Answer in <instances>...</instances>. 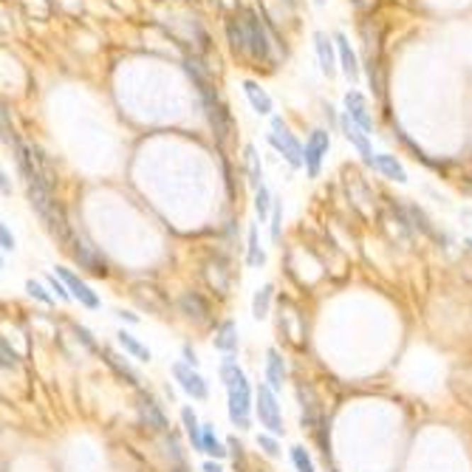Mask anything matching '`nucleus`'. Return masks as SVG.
<instances>
[{
    "label": "nucleus",
    "mask_w": 472,
    "mask_h": 472,
    "mask_svg": "<svg viewBox=\"0 0 472 472\" xmlns=\"http://www.w3.org/2000/svg\"><path fill=\"white\" fill-rule=\"evenodd\" d=\"M314 6H325V0H314Z\"/></svg>",
    "instance_id": "de8ad7c7"
},
{
    "label": "nucleus",
    "mask_w": 472,
    "mask_h": 472,
    "mask_svg": "<svg viewBox=\"0 0 472 472\" xmlns=\"http://www.w3.org/2000/svg\"><path fill=\"white\" fill-rule=\"evenodd\" d=\"M0 243H3V252H14V235L9 232V227H6V224L0 227Z\"/></svg>",
    "instance_id": "58836bf2"
},
{
    "label": "nucleus",
    "mask_w": 472,
    "mask_h": 472,
    "mask_svg": "<svg viewBox=\"0 0 472 472\" xmlns=\"http://www.w3.org/2000/svg\"><path fill=\"white\" fill-rule=\"evenodd\" d=\"M325 119H328V122H331L334 128L339 125V122H337V113H334V108H331V105H325Z\"/></svg>",
    "instance_id": "c03bdc74"
},
{
    "label": "nucleus",
    "mask_w": 472,
    "mask_h": 472,
    "mask_svg": "<svg viewBox=\"0 0 472 472\" xmlns=\"http://www.w3.org/2000/svg\"><path fill=\"white\" fill-rule=\"evenodd\" d=\"M181 425H184V433L193 444V453H204V425L198 422L193 408H181Z\"/></svg>",
    "instance_id": "412c9836"
},
{
    "label": "nucleus",
    "mask_w": 472,
    "mask_h": 472,
    "mask_svg": "<svg viewBox=\"0 0 472 472\" xmlns=\"http://www.w3.org/2000/svg\"><path fill=\"white\" fill-rule=\"evenodd\" d=\"M271 207H274V198H271L269 187L263 184L260 190H254V215L260 221H266V218H271Z\"/></svg>",
    "instance_id": "c85d7f7f"
},
{
    "label": "nucleus",
    "mask_w": 472,
    "mask_h": 472,
    "mask_svg": "<svg viewBox=\"0 0 472 472\" xmlns=\"http://www.w3.org/2000/svg\"><path fill=\"white\" fill-rule=\"evenodd\" d=\"M373 170H379L385 179H390V181H396V184H408V170H405V164H402L396 156H390V153H376Z\"/></svg>",
    "instance_id": "6ab92c4d"
},
{
    "label": "nucleus",
    "mask_w": 472,
    "mask_h": 472,
    "mask_svg": "<svg viewBox=\"0 0 472 472\" xmlns=\"http://www.w3.org/2000/svg\"><path fill=\"white\" fill-rule=\"evenodd\" d=\"M164 444H167V456H170V461L173 464H179V461H184V453H181V444H179V439L170 433L167 439H164Z\"/></svg>",
    "instance_id": "e433bc0d"
},
{
    "label": "nucleus",
    "mask_w": 472,
    "mask_h": 472,
    "mask_svg": "<svg viewBox=\"0 0 472 472\" xmlns=\"http://www.w3.org/2000/svg\"><path fill=\"white\" fill-rule=\"evenodd\" d=\"M334 40H337V54H339V68H342V74H345L351 82H359V60H356V51L351 48V40H348L342 31H337Z\"/></svg>",
    "instance_id": "2eb2a0df"
},
{
    "label": "nucleus",
    "mask_w": 472,
    "mask_h": 472,
    "mask_svg": "<svg viewBox=\"0 0 472 472\" xmlns=\"http://www.w3.org/2000/svg\"><path fill=\"white\" fill-rule=\"evenodd\" d=\"M254 416L260 422V427H266V433L271 436H283V410L277 405V393L269 385H257L254 390Z\"/></svg>",
    "instance_id": "20e7f679"
},
{
    "label": "nucleus",
    "mask_w": 472,
    "mask_h": 472,
    "mask_svg": "<svg viewBox=\"0 0 472 472\" xmlns=\"http://www.w3.org/2000/svg\"><path fill=\"white\" fill-rule=\"evenodd\" d=\"M0 187H3V196L11 193V187H9V173H0Z\"/></svg>",
    "instance_id": "a18cd8bd"
},
{
    "label": "nucleus",
    "mask_w": 472,
    "mask_h": 472,
    "mask_svg": "<svg viewBox=\"0 0 472 472\" xmlns=\"http://www.w3.org/2000/svg\"><path fill=\"white\" fill-rule=\"evenodd\" d=\"M269 145L288 162V167H294V170H300V167H305V147L294 139V133L288 130V125L280 119V116H271V133H269Z\"/></svg>",
    "instance_id": "7ed1b4c3"
},
{
    "label": "nucleus",
    "mask_w": 472,
    "mask_h": 472,
    "mask_svg": "<svg viewBox=\"0 0 472 472\" xmlns=\"http://www.w3.org/2000/svg\"><path fill=\"white\" fill-rule=\"evenodd\" d=\"M173 376H176L179 388H181L190 399H196V402L210 399V385H207V379L198 373V368H193V365H187V362H173Z\"/></svg>",
    "instance_id": "423d86ee"
},
{
    "label": "nucleus",
    "mask_w": 472,
    "mask_h": 472,
    "mask_svg": "<svg viewBox=\"0 0 472 472\" xmlns=\"http://www.w3.org/2000/svg\"><path fill=\"white\" fill-rule=\"evenodd\" d=\"M71 254H74V260L79 263V269H85L88 274H94V277H105V274H108V266H105V260L99 257V252H96L91 243H85L79 235L71 237Z\"/></svg>",
    "instance_id": "1a4fd4ad"
},
{
    "label": "nucleus",
    "mask_w": 472,
    "mask_h": 472,
    "mask_svg": "<svg viewBox=\"0 0 472 472\" xmlns=\"http://www.w3.org/2000/svg\"><path fill=\"white\" fill-rule=\"evenodd\" d=\"M187 74H190L193 82L198 85V94H201L207 119H210V125H213V130H215V139H218V142H227V136H230V111H227L224 102L218 99V91L210 85L207 74H204L196 62H187Z\"/></svg>",
    "instance_id": "f03ea898"
},
{
    "label": "nucleus",
    "mask_w": 472,
    "mask_h": 472,
    "mask_svg": "<svg viewBox=\"0 0 472 472\" xmlns=\"http://www.w3.org/2000/svg\"><path fill=\"white\" fill-rule=\"evenodd\" d=\"M181 354H184V362L187 365H193V368H198V354H196V348L190 345V342H184V348H181Z\"/></svg>",
    "instance_id": "ea45409f"
},
{
    "label": "nucleus",
    "mask_w": 472,
    "mask_h": 472,
    "mask_svg": "<svg viewBox=\"0 0 472 472\" xmlns=\"http://www.w3.org/2000/svg\"><path fill=\"white\" fill-rule=\"evenodd\" d=\"M243 162H246V176H249V187L252 190H260L263 187V164H260V156L252 145L243 147Z\"/></svg>",
    "instance_id": "b1692460"
},
{
    "label": "nucleus",
    "mask_w": 472,
    "mask_h": 472,
    "mask_svg": "<svg viewBox=\"0 0 472 472\" xmlns=\"http://www.w3.org/2000/svg\"><path fill=\"white\" fill-rule=\"evenodd\" d=\"M65 286H68V291H71V297L79 303V305H85V308H91V311H96L99 305H102V300H99V294L79 277V274H74L71 269H65V266H57V271H54Z\"/></svg>",
    "instance_id": "6e6552de"
},
{
    "label": "nucleus",
    "mask_w": 472,
    "mask_h": 472,
    "mask_svg": "<svg viewBox=\"0 0 472 472\" xmlns=\"http://www.w3.org/2000/svg\"><path fill=\"white\" fill-rule=\"evenodd\" d=\"M133 297H136V303H139L142 308H147V311L164 317V311H167V300H164V294L156 291L153 286H136V288H133Z\"/></svg>",
    "instance_id": "aec40b11"
},
{
    "label": "nucleus",
    "mask_w": 472,
    "mask_h": 472,
    "mask_svg": "<svg viewBox=\"0 0 472 472\" xmlns=\"http://www.w3.org/2000/svg\"><path fill=\"white\" fill-rule=\"evenodd\" d=\"M257 447H260L269 459H280V444H277V439H274L271 433H260V436H257Z\"/></svg>",
    "instance_id": "72a5a7b5"
},
{
    "label": "nucleus",
    "mask_w": 472,
    "mask_h": 472,
    "mask_svg": "<svg viewBox=\"0 0 472 472\" xmlns=\"http://www.w3.org/2000/svg\"><path fill=\"white\" fill-rule=\"evenodd\" d=\"M240 17H243V26H246V45H249L246 54L252 60H257V62L271 60V43H269V34H266L257 11L254 9H243Z\"/></svg>",
    "instance_id": "39448f33"
},
{
    "label": "nucleus",
    "mask_w": 472,
    "mask_h": 472,
    "mask_svg": "<svg viewBox=\"0 0 472 472\" xmlns=\"http://www.w3.org/2000/svg\"><path fill=\"white\" fill-rule=\"evenodd\" d=\"M410 218H413V227H419L425 235L439 237V235H436V230H433V224H430V218L425 215V210H419V207H410Z\"/></svg>",
    "instance_id": "f704fd0d"
},
{
    "label": "nucleus",
    "mask_w": 472,
    "mask_h": 472,
    "mask_svg": "<svg viewBox=\"0 0 472 472\" xmlns=\"http://www.w3.org/2000/svg\"><path fill=\"white\" fill-rule=\"evenodd\" d=\"M227 37H230V45L235 48V51H249V45H246V26H243V17L240 14H232L230 20H227Z\"/></svg>",
    "instance_id": "a878e982"
},
{
    "label": "nucleus",
    "mask_w": 472,
    "mask_h": 472,
    "mask_svg": "<svg viewBox=\"0 0 472 472\" xmlns=\"http://www.w3.org/2000/svg\"><path fill=\"white\" fill-rule=\"evenodd\" d=\"M240 85H243V94H246V99H249L252 111H254L257 116H271L274 102H271V96L266 94V88H263L260 82H254V79H243Z\"/></svg>",
    "instance_id": "f3484780"
},
{
    "label": "nucleus",
    "mask_w": 472,
    "mask_h": 472,
    "mask_svg": "<svg viewBox=\"0 0 472 472\" xmlns=\"http://www.w3.org/2000/svg\"><path fill=\"white\" fill-rule=\"evenodd\" d=\"M271 297H274V286H271V283H266V286H260V288L254 291V297H252V317H254V320H266V317H269Z\"/></svg>",
    "instance_id": "393cba45"
},
{
    "label": "nucleus",
    "mask_w": 472,
    "mask_h": 472,
    "mask_svg": "<svg viewBox=\"0 0 472 472\" xmlns=\"http://www.w3.org/2000/svg\"><path fill=\"white\" fill-rule=\"evenodd\" d=\"M45 283H48V288H51V291H54V294H57L62 303L74 300V297H71V291H68V286H65V283H62L57 274H48V277H45Z\"/></svg>",
    "instance_id": "c9c22d12"
},
{
    "label": "nucleus",
    "mask_w": 472,
    "mask_h": 472,
    "mask_svg": "<svg viewBox=\"0 0 472 472\" xmlns=\"http://www.w3.org/2000/svg\"><path fill=\"white\" fill-rule=\"evenodd\" d=\"M213 345H215V351H221V354H235L237 351V325L232 322V320H224V322L215 328Z\"/></svg>",
    "instance_id": "4be33fe9"
},
{
    "label": "nucleus",
    "mask_w": 472,
    "mask_h": 472,
    "mask_svg": "<svg viewBox=\"0 0 472 472\" xmlns=\"http://www.w3.org/2000/svg\"><path fill=\"white\" fill-rule=\"evenodd\" d=\"M345 113H348L365 133L373 130V116L368 113V99H365L359 91H354V88L345 94Z\"/></svg>",
    "instance_id": "4468645a"
},
{
    "label": "nucleus",
    "mask_w": 472,
    "mask_h": 472,
    "mask_svg": "<svg viewBox=\"0 0 472 472\" xmlns=\"http://www.w3.org/2000/svg\"><path fill=\"white\" fill-rule=\"evenodd\" d=\"M246 263L252 269H260L266 263V252L260 249V240H257V227L252 224L249 227V243H246Z\"/></svg>",
    "instance_id": "cd10ccee"
},
{
    "label": "nucleus",
    "mask_w": 472,
    "mask_h": 472,
    "mask_svg": "<svg viewBox=\"0 0 472 472\" xmlns=\"http://www.w3.org/2000/svg\"><path fill=\"white\" fill-rule=\"evenodd\" d=\"M291 464H294L297 472H317L314 470L311 456H308V450H305L303 444H294V447H291Z\"/></svg>",
    "instance_id": "c756f323"
},
{
    "label": "nucleus",
    "mask_w": 472,
    "mask_h": 472,
    "mask_svg": "<svg viewBox=\"0 0 472 472\" xmlns=\"http://www.w3.org/2000/svg\"><path fill=\"white\" fill-rule=\"evenodd\" d=\"M464 243H467V246L472 249V237H464Z\"/></svg>",
    "instance_id": "09e8293b"
},
{
    "label": "nucleus",
    "mask_w": 472,
    "mask_h": 472,
    "mask_svg": "<svg viewBox=\"0 0 472 472\" xmlns=\"http://www.w3.org/2000/svg\"><path fill=\"white\" fill-rule=\"evenodd\" d=\"M102 359H105V365L125 382V385H130V388H139V373H136V368L125 359V356H119L116 351H111V348H102Z\"/></svg>",
    "instance_id": "a211bd4d"
},
{
    "label": "nucleus",
    "mask_w": 472,
    "mask_h": 472,
    "mask_svg": "<svg viewBox=\"0 0 472 472\" xmlns=\"http://www.w3.org/2000/svg\"><path fill=\"white\" fill-rule=\"evenodd\" d=\"M116 317H119L122 322H130V325H136V322H139V314H130V311H125V308H119V311H116Z\"/></svg>",
    "instance_id": "79ce46f5"
},
{
    "label": "nucleus",
    "mask_w": 472,
    "mask_h": 472,
    "mask_svg": "<svg viewBox=\"0 0 472 472\" xmlns=\"http://www.w3.org/2000/svg\"><path fill=\"white\" fill-rule=\"evenodd\" d=\"M179 311L190 320V322H196V325H210V303L198 294V291H184L181 297H179Z\"/></svg>",
    "instance_id": "f8f14e48"
},
{
    "label": "nucleus",
    "mask_w": 472,
    "mask_h": 472,
    "mask_svg": "<svg viewBox=\"0 0 472 472\" xmlns=\"http://www.w3.org/2000/svg\"><path fill=\"white\" fill-rule=\"evenodd\" d=\"M139 416H142L145 427L153 430V433H167V427H170V422H167L162 405H159L150 393H139Z\"/></svg>",
    "instance_id": "ddd939ff"
},
{
    "label": "nucleus",
    "mask_w": 472,
    "mask_h": 472,
    "mask_svg": "<svg viewBox=\"0 0 472 472\" xmlns=\"http://www.w3.org/2000/svg\"><path fill=\"white\" fill-rule=\"evenodd\" d=\"M0 356H3V371H17V354L9 342V337L0 339Z\"/></svg>",
    "instance_id": "473e14b6"
},
{
    "label": "nucleus",
    "mask_w": 472,
    "mask_h": 472,
    "mask_svg": "<svg viewBox=\"0 0 472 472\" xmlns=\"http://www.w3.org/2000/svg\"><path fill=\"white\" fill-rule=\"evenodd\" d=\"M280 227H283V201L274 198V207H271V224H269V235H271V243L280 240Z\"/></svg>",
    "instance_id": "2f4dec72"
},
{
    "label": "nucleus",
    "mask_w": 472,
    "mask_h": 472,
    "mask_svg": "<svg viewBox=\"0 0 472 472\" xmlns=\"http://www.w3.org/2000/svg\"><path fill=\"white\" fill-rule=\"evenodd\" d=\"M74 334H77V339H79V342H82L88 351H99V348H96V342L91 339V331H88L85 325H74Z\"/></svg>",
    "instance_id": "4c0bfd02"
},
{
    "label": "nucleus",
    "mask_w": 472,
    "mask_h": 472,
    "mask_svg": "<svg viewBox=\"0 0 472 472\" xmlns=\"http://www.w3.org/2000/svg\"><path fill=\"white\" fill-rule=\"evenodd\" d=\"M204 453H207L210 459H215V461H221V459H227V456H230V447L218 442V436H215V427H213V425H204Z\"/></svg>",
    "instance_id": "bb28decb"
},
{
    "label": "nucleus",
    "mask_w": 472,
    "mask_h": 472,
    "mask_svg": "<svg viewBox=\"0 0 472 472\" xmlns=\"http://www.w3.org/2000/svg\"><path fill=\"white\" fill-rule=\"evenodd\" d=\"M26 291H28V297L40 300L43 305H54V297L48 294V288H45L40 280H26Z\"/></svg>",
    "instance_id": "7c9ffc66"
},
{
    "label": "nucleus",
    "mask_w": 472,
    "mask_h": 472,
    "mask_svg": "<svg viewBox=\"0 0 472 472\" xmlns=\"http://www.w3.org/2000/svg\"><path fill=\"white\" fill-rule=\"evenodd\" d=\"M339 128H342V133H345V139L356 147V153L362 156V162L368 164V167H373V147H371V139H368V133L348 116V113H342V119H339Z\"/></svg>",
    "instance_id": "9b49d317"
},
{
    "label": "nucleus",
    "mask_w": 472,
    "mask_h": 472,
    "mask_svg": "<svg viewBox=\"0 0 472 472\" xmlns=\"http://www.w3.org/2000/svg\"><path fill=\"white\" fill-rule=\"evenodd\" d=\"M170 472H187V464H184V461H179V464H173V467H170Z\"/></svg>",
    "instance_id": "49530a36"
},
{
    "label": "nucleus",
    "mask_w": 472,
    "mask_h": 472,
    "mask_svg": "<svg viewBox=\"0 0 472 472\" xmlns=\"http://www.w3.org/2000/svg\"><path fill=\"white\" fill-rule=\"evenodd\" d=\"M221 382L227 388V413L237 430L252 427V385L232 354L221 359Z\"/></svg>",
    "instance_id": "f257e3e1"
},
{
    "label": "nucleus",
    "mask_w": 472,
    "mask_h": 472,
    "mask_svg": "<svg viewBox=\"0 0 472 472\" xmlns=\"http://www.w3.org/2000/svg\"><path fill=\"white\" fill-rule=\"evenodd\" d=\"M314 51H317V62L320 71L331 79L337 77V65H339V54H337V40L328 37L325 31H314Z\"/></svg>",
    "instance_id": "9d476101"
},
{
    "label": "nucleus",
    "mask_w": 472,
    "mask_h": 472,
    "mask_svg": "<svg viewBox=\"0 0 472 472\" xmlns=\"http://www.w3.org/2000/svg\"><path fill=\"white\" fill-rule=\"evenodd\" d=\"M204 472H224V467L215 461V459H210V461H204V467H201Z\"/></svg>",
    "instance_id": "37998d69"
},
{
    "label": "nucleus",
    "mask_w": 472,
    "mask_h": 472,
    "mask_svg": "<svg viewBox=\"0 0 472 472\" xmlns=\"http://www.w3.org/2000/svg\"><path fill=\"white\" fill-rule=\"evenodd\" d=\"M328 147H331V136H328V130L325 128H317V130H311V136H308V142H305V173H308V179H317L320 176V170H322V159L328 156Z\"/></svg>",
    "instance_id": "0eeeda50"
},
{
    "label": "nucleus",
    "mask_w": 472,
    "mask_h": 472,
    "mask_svg": "<svg viewBox=\"0 0 472 472\" xmlns=\"http://www.w3.org/2000/svg\"><path fill=\"white\" fill-rule=\"evenodd\" d=\"M227 447H230V453H232L235 464H237V461H243V444H240L237 439H230V442H227Z\"/></svg>",
    "instance_id": "a19ab883"
},
{
    "label": "nucleus",
    "mask_w": 472,
    "mask_h": 472,
    "mask_svg": "<svg viewBox=\"0 0 472 472\" xmlns=\"http://www.w3.org/2000/svg\"><path fill=\"white\" fill-rule=\"evenodd\" d=\"M286 376H288V371H286L283 354H280L277 348H269V351H266V385H269L274 393H280L283 385H286Z\"/></svg>",
    "instance_id": "dca6fc26"
},
{
    "label": "nucleus",
    "mask_w": 472,
    "mask_h": 472,
    "mask_svg": "<svg viewBox=\"0 0 472 472\" xmlns=\"http://www.w3.org/2000/svg\"><path fill=\"white\" fill-rule=\"evenodd\" d=\"M116 342L122 345V351H125V354H130V356H133V359H139V362H150V359H153L150 348H147L145 342H139V339H136L130 331H125V328L116 334Z\"/></svg>",
    "instance_id": "5701e85b"
}]
</instances>
